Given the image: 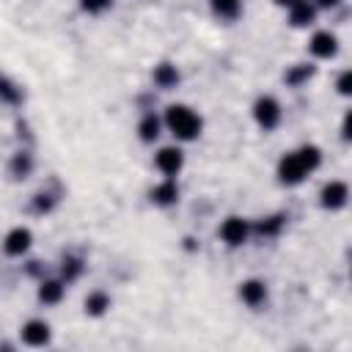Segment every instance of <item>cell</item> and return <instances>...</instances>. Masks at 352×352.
I'll list each match as a JSON object with an SVG mask.
<instances>
[{"label": "cell", "instance_id": "6da1fadb", "mask_svg": "<svg viewBox=\"0 0 352 352\" xmlns=\"http://www.w3.org/2000/svg\"><path fill=\"white\" fill-rule=\"evenodd\" d=\"M319 160H322V154H319L316 146H302L300 151H292V154H286L280 160L278 176H280L283 184H300L319 165Z\"/></svg>", "mask_w": 352, "mask_h": 352}, {"label": "cell", "instance_id": "7a4b0ae2", "mask_svg": "<svg viewBox=\"0 0 352 352\" xmlns=\"http://www.w3.org/2000/svg\"><path fill=\"white\" fill-rule=\"evenodd\" d=\"M165 124L182 140H192V138L201 135V118L184 104H170L168 113H165Z\"/></svg>", "mask_w": 352, "mask_h": 352}, {"label": "cell", "instance_id": "3957f363", "mask_svg": "<svg viewBox=\"0 0 352 352\" xmlns=\"http://www.w3.org/2000/svg\"><path fill=\"white\" fill-rule=\"evenodd\" d=\"M253 116H256L258 126L272 129V126H278V121H280V104H278L272 96H261V99L253 104Z\"/></svg>", "mask_w": 352, "mask_h": 352}, {"label": "cell", "instance_id": "277c9868", "mask_svg": "<svg viewBox=\"0 0 352 352\" xmlns=\"http://www.w3.org/2000/svg\"><path fill=\"white\" fill-rule=\"evenodd\" d=\"M182 162H184V157H182V151H179L176 146H165V148H160V154H157V168H160L165 176H176V173L182 170Z\"/></svg>", "mask_w": 352, "mask_h": 352}, {"label": "cell", "instance_id": "5b68a950", "mask_svg": "<svg viewBox=\"0 0 352 352\" xmlns=\"http://www.w3.org/2000/svg\"><path fill=\"white\" fill-rule=\"evenodd\" d=\"M346 198H349V190L344 182H330L322 190V206H327V209H341L346 204Z\"/></svg>", "mask_w": 352, "mask_h": 352}, {"label": "cell", "instance_id": "8992f818", "mask_svg": "<svg viewBox=\"0 0 352 352\" xmlns=\"http://www.w3.org/2000/svg\"><path fill=\"white\" fill-rule=\"evenodd\" d=\"M220 236L228 242V245H242L248 239V223L242 217H228L220 228Z\"/></svg>", "mask_w": 352, "mask_h": 352}, {"label": "cell", "instance_id": "52a82bcc", "mask_svg": "<svg viewBox=\"0 0 352 352\" xmlns=\"http://www.w3.org/2000/svg\"><path fill=\"white\" fill-rule=\"evenodd\" d=\"M336 50H338V41H336L333 33H327V30L314 33V38H311V52H314L316 58H330V55H336Z\"/></svg>", "mask_w": 352, "mask_h": 352}, {"label": "cell", "instance_id": "ba28073f", "mask_svg": "<svg viewBox=\"0 0 352 352\" xmlns=\"http://www.w3.org/2000/svg\"><path fill=\"white\" fill-rule=\"evenodd\" d=\"M22 338H25V344H30V346H44V344L50 341V327H47V322H38V319L28 322V324L22 327Z\"/></svg>", "mask_w": 352, "mask_h": 352}, {"label": "cell", "instance_id": "9c48e42d", "mask_svg": "<svg viewBox=\"0 0 352 352\" xmlns=\"http://www.w3.org/2000/svg\"><path fill=\"white\" fill-rule=\"evenodd\" d=\"M30 231L28 228H14V231H8V236H6V253L8 256H22L28 248H30Z\"/></svg>", "mask_w": 352, "mask_h": 352}, {"label": "cell", "instance_id": "30bf717a", "mask_svg": "<svg viewBox=\"0 0 352 352\" xmlns=\"http://www.w3.org/2000/svg\"><path fill=\"white\" fill-rule=\"evenodd\" d=\"M239 297L248 302V305H261L264 300H267V289H264V283L261 280H245L242 283V289H239Z\"/></svg>", "mask_w": 352, "mask_h": 352}, {"label": "cell", "instance_id": "8fae6325", "mask_svg": "<svg viewBox=\"0 0 352 352\" xmlns=\"http://www.w3.org/2000/svg\"><path fill=\"white\" fill-rule=\"evenodd\" d=\"M154 82H157L160 88H170V85H176V82H179V72H176V66H170V63H160V66L154 69Z\"/></svg>", "mask_w": 352, "mask_h": 352}, {"label": "cell", "instance_id": "7c38bea8", "mask_svg": "<svg viewBox=\"0 0 352 352\" xmlns=\"http://www.w3.org/2000/svg\"><path fill=\"white\" fill-rule=\"evenodd\" d=\"M151 198L157 201V204H162V206H168V204H173L176 198H179V187H176V182H162L160 187H154V192H151Z\"/></svg>", "mask_w": 352, "mask_h": 352}, {"label": "cell", "instance_id": "4fadbf2b", "mask_svg": "<svg viewBox=\"0 0 352 352\" xmlns=\"http://www.w3.org/2000/svg\"><path fill=\"white\" fill-rule=\"evenodd\" d=\"M60 297H63V283H60V280H44V283H41V289H38V300H41V302H50V305H52V302H58Z\"/></svg>", "mask_w": 352, "mask_h": 352}, {"label": "cell", "instance_id": "5bb4252c", "mask_svg": "<svg viewBox=\"0 0 352 352\" xmlns=\"http://www.w3.org/2000/svg\"><path fill=\"white\" fill-rule=\"evenodd\" d=\"M289 8H292V25H297V28H302V25H308L314 19V6H308L305 0H297Z\"/></svg>", "mask_w": 352, "mask_h": 352}, {"label": "cell", "instance_id": "9a60e30c", "mask_svg": "<svg viewBox=\"0 0 352 352\" xmlns=\"http://www.w3.org/2000/svg\"><path fill=\"white\" fill-rule=\"evenodd\" d=\"M138 132H140V140H154L160 135V118L157 116H146L140 124H138Z\"/></svg>", "mask_w": 352, "mask_h": 352}, {"label": "cell", "instance_id": "2e32d148", "mask_svg": "<svg viewBox=\"0 0 352 352\" xmlns=\"http://www.w3.org/2000/svg\"><path fill=\"white\" fill-rule=\"evenodd\" d=\"M104 308H110V300H107V294H102V292H94V294L85 300V311L94 314V316L104 314Z\"/></svg>", "mask_w": 352, "mask_h": 352}, {"label": "cell", "instance_id": "e0dca14e", "mask_svg": "<svg viewBox=\"0 0 352 352\" xmlns=\"http://www.w3.org/2000/svg\"><path fill=\"white\" fill-rule=\"evenodd\" d=\"M212 8H214L220 16L234 19V16L239 14V0H212Z\"/></svg>", "mask_w": 352, "mask_h": 352}, {"label": "cell", "instance_id": "ac0fdd59", "mask_svg": "<svg viewBox=\"0 0 352 352\" xmlns=\"http://www.w3.org/2000/svg\"><path fill=\"white\" fill-rule=\"evenodd\" d=\"M311 74H314V69H311V66H297V69H292V72L286 74V82H289V85H300V82H302V80H308Z\"/></svg>", "mask_w": 352, "mask_h": 352}, {"label": "cell", "instance_id": "d6986e66", "mask_svg": "<svg viewBox=\"0 0 352 352\" xmlns=\"http://www.w3.org/2000/svg\"><path fill=\"white\" fill-rule=\"evenodd\" d=\"M0 96H3L6 102H19V99H22V94L16 91V85H11L6 77H0Z\"/></svg>", "mask_w": 352, "mask_h": 352}, {"label": "cell", "instance_id": "ffe728a7", "mask_svg": "<svg viewBox=\"0 0 352 352\" xmlns=\"http://www.w3.org/2000/svg\"><path fill=\"white\" fill-rule=\"evenodd\" d=\"M11 168H14V173H16V176H25V173L30 170V157H28V154H16Z\"/></svg>", "mask_w": 352, "mask_h": 352}, {"label": "cell", "instance_id": "44dd1931", "mask_svg": "<svg viewBox=\"0 0 352 352\" xmlns=\"http://www.w3.org/2000/svg\"><path fill=\"white\" fill-rule=\"evenodd\" d=\"M280 226H283V217L278 214V217H267V223H261L258 231H261V234H275Z\"/></svg>", "mask_w": 352, "mask_h": 352}, {"label": "cell", "instance_id": "7402d4cb", "mask_svg": "<svg viewBox=\"0 0 352 352\" xmlns=\"http://www.w3.org/2000/svg\"><path fill=\"white\" fill-rule=\"evenodd\" d=\"M80 6L85 11H91V14H96V11H104L110 6V0H80Z\"/></svg>", "mask_w": 352, "mask_h": 352}, {"label": "cell", "instance_id": "603a6c76", "mask_svg": "<svg viewBox=\"0 0 352 352\" xmlns=\"http://www.w3.org/2000/svg\"><path fill=\"white\" fill-rule=\"evenodd\" d=\"M63 275L66 278H77L80 275V258H66L63 261Z\"/></svg>", "mask_w": 352, "mask_h": 352}, {"label": "cell", "instance_id": "cb8c5ba5", "mask_svg": "<svg viewBox=\"0 0 352 352\" xmlns=\"http://www.w3.org/2000/svg\"><path fill=\"white\" fill-rule=\"evenodd\" d=\"M338 91H341V94H349V91H352V74H349V72H344V74L338 77Z\"/></svg>", "mask_w": 352, "mask_h": 352}, {"label": "cell", "instance_id": "d4e9b609", "mask_svg": "<svg viewBox=\"0 0 352 352\" xmlns=\"http://www.w3.org/2000/svg\"><path fill=\"white\" fill-rule=\"evenodd\" d=\"M341 0H319V6H324V8H333V6H338Z\"/></svg>", "mask_w": 352, "mask_h": 352}, {"label": "cell", "instance_id": "484cf974", "mask_svg": "<svg viewBox=\"0 0 352 352\" xmlns=\"http://www.w3.org/2000/svg\"><path fill=\"white\" fill-rule=\"evenodd\" d=\"M275 3H278V6H294L297 0H275Z\"/></svg>", "mask_w": 352, "mask_h": 352}]
</instances>
